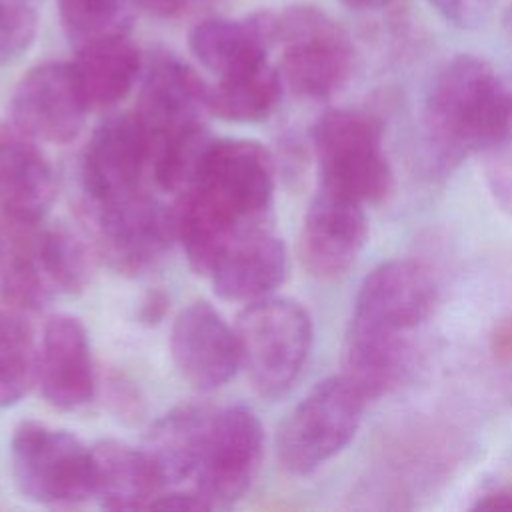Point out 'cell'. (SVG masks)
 <instances>
[{"mask_svg":"<svg viewBox=\"0 0 512 512\" xmlns=\"http://www.w3.org/2000/svg\"><path fill=\"white\" fill-rule=\"evenodd\" d=\"M212 418L214 412L206 406L186 404L154 422L142 450L164 486L196 474Z\"/></svg>","mask_w":512,"mask_h":512,"instance_id":"7402d4cb","label":"cell"},{"mask_svg":"<svg viewBox=\"0 0 512 512\" xmlns=\"http://www.w3.org/2000/svg\"><path fill=\"white\" fill-rule=\"evenodd\" d=\"M164 308H166V298L162 296V294H152L144 304H142V312H140V316H142V320H148V322H154V320H158L160 316H162V312H164Z\"/></svg>","mask_w":512,"mask_h":512,"instance_id":"d590c367","label":"cell"},{"mask_svg":"<svg viewBox=\"0 0 512 512\" xmlns=\"http://www.w3.org/2000/svg\"><path fill=\"white\" fill-rule=\"evenodd\" d=\"M288 256L282 238L264 224L236 234L216 256L210 272L214 292L230 302H254L286 280Z\"/></svg>","mask_w":512,"mask_h":512,"instance_id":"e0dca14e","label":"cell"},{"mask_svg":"<svg viewBox=\"0 0 512 512\" xmlns=\"http://www.w3.org/2000/svg\"><path fill=\"white\" fill-rule=\"evenodd\" d=\"M152 510H184V512H198V510H212L208 502L196 492H172L160 494L152 506Z\"/></svg>","mask_w":512,"mask_h":512,"instance_id":"d6a6232c","label":"cell"},{"mask_svg":"<svg viewBox=\"0 0 512 512\" xmlns=\"http://www.w3.org/2000/svg\"><path fill=\"white\" fill-rule=\"evenodd\" d=\"M448 22L458 28L474 30L482 26L494 6V0H428Z\"/></svg>","mask_w":512,"mask_h":512,"instance_id":"4dcf8cb0","label":"cell"},{"mask_svg":"<svg viewBox=\"0 0 512 512\" xmlns=\"http://www.w3.org/2000/svg\"><path fill=\"white\" fill-rule=\"evenodd\" d=\"M282 90L278 68L266 60L244 72L218 78L208 88V110L228 122H260L276 110Z\"/></svg>","mask_w":512,"mask_h":512,"instance_id":"cb8c5ba5","label":"cell"},{"mask_svg":"<svg viewBox=\"0 0 512 512\" xmlns=\"http://www.w3.org/2000/svg\"><path fill=\"white\" fill-rule=\"evenodd\" d=\"M36 32L38 14L30 0H0V66L26 54Z\"/></svg>","mask_w":512,"mask_h":512,"instance_id":"f1b7e54d","label":"cell"},{"mask_svg":"<svg viewBox=\"0 0 512 512\" xmlns=\"http://www.w3.org/2000/svg\"><path fill=\"white\" fill-rule=\"evenodd\" d=\"M92 498L104 510L150 508L164 488L158 472L144 454L120 440H102L92 448Z\"/></svg>","mask_w":512,"mask_h":512,"instance_id":"44dd1931","label":"cell"},{"mask_svg":"<svg viewBox=\"0 0 512 512\" xmlns=\"http://www.w3.org/2000/svg\"><path fill=\"white\" fill-rule=\"evenodd\" d=\"M234 328L252 388L266 400L282 398L298 380L312 348L306 308L290 298L266 296L250 302Z\"/></svg>","mask_w":512,"mask_h":512,"instance_id":"5b68a950","label":"cell"},{"mask_svg":"<svg viewBox=\"0 0 512 512\" xmlns=\"http://www.w3.org/2000/svg\"><path fill=\"white\" fill-rule=\"evenodd\" d=\"M436 302L438 284L428 266L412 258H392L362 280L350 320L410 334L432 316Z\"/></svg>","mask_w":512,"mask_h":512,"instance_id":"7c38bea8","label":"cell"},{"mask_svg":"<svg viewBox=\"0 0 512 512\" xmlns=\"http://www.w3.org/2000/svg\"><path fill=\"white\" fill-rule=\"evenodd\" d=\"M62 30L76 48L110 38L130 34L136 0H56Z\"/></svg>","mask_w":512,"mask_h":512,"instance_id":"484cf974","label":"cell"},{"mask_svg":"<svg viewBox=\"0 0 512 512\" xmlns=\"http://www.w3.org/2000/svg\"><path fill=\"white\" fill-rule=\"evenodd\" d=\"M320 186L362 204L384 200L394 174L382 144L380 122L360 110H326L312 126Z\"/></svg>","mask_w":512,"mask_h":512,"instance_id":"8992f818","label":"cell"},{"mask_svg":"<svg viewBox=\"0 0 512 512\" xmlns=\"http://www.w3.org/2000/svg\"><path fill=\"white\" fill-rule=\"evenodd\" d=\"M420 128L426 160L440 174L472 152L512 142V72H496L480 56H454L432 78Z\"/></svg>","mask_w":512,"mask_h":512,"instance_id":"7a4b0ae2","label":"cell"},{"mask_svg":"<svg viewBox=\"0 0 512 512\" xmlns=\"http://www.w3.org/2000/svg\"><path fill=\"white\" fill-rule=\"evenodd\" d=\"M36 246L44 272L56 294H76L88 282V256L82 242L66 228L36 232Z\"/></svg>","mask_w":512,"mask_h":512,"instance_id":"83f0119b","label":"cell"},{"mask_svg":"<svg viewBox=\"0 0 512 512\" xmlns=\"http://www.w3.org/2000/svg\"><path fill=\"white\" fill-rule=\"evenodd\" d=\"M366 238L364 204L320 186L302 220L300 260L314 278L336 280L354 266Z\"/></svg>","mask_w":512,"mask_h":512,"instance_id":"4fadbf2b","label":"cell"},{"mask_svg":"<svg viewBox=\"0 0 512 512\" xmlns=\"http://www.w3.org/2000/svg\"><path fill=\"white\" fill-rule=\"evenodd\" d=\"M18 492L44 506H74L92 496V450L74 434L42 422H20L10 440Z\"/></svg>","mask_w":512,"mask_h":512,"instance_id":"ba28073f","label":"cell"},{"mask_svg":"<svg viewBox=\"0 0 512 512\" xmlns=\"http://www.w3.org/2000/svg\"><path fill=\"white\" fill-rule=\"evenodd\" d=\"M148 148L134 114H108L90 134L80 160V180L92 204L140 190Z\"/></svg>","mask_w":512,"mask_h":512,"instance_id":"9a60e30c","label":"cell"},{"mask_svg":"<svg viewBox=\"0 0 512 512\" xmlns=\"http://www.w3.org/2000/svg\"><path fill=\"white\" fill-rule=\"evenodd\" d=\"M504 30H506L508 38L512 40V4L508 6V10H506V14H504Z\"/></svg>","mask_w":512,"mask_h":512,"instance_id":"74e56055","label":"cell"},{"mask_svg":"<svg viewBox=\"0 0 512 512\" xmlns=\"http://www.w3.org/2000/svg\"><path fill=\"white\" fill-rule=\"evenodd\" d=\"M352 10H378L390 4L392 0H342Z\"/></svg>","mask_w":512,"mask_h":512,"instance_id":"8d00e7d4","label":"cell"},{"mask_svg":"<svg viewBox=\"0 0 512 512\" xmlns=\"http://www.w3.org/2000/svg\"><path fill=\"white\" fill-rule=\"evenodd\" d=\"M74 52L72 68L90 108L118 104L140 78L142 54L130 34L102 38Z\"/></svg>","mask_w":512,"mask_h":512,"instance_id":"603a6c76","label":"cell"},{"mask_svg":"<svg viewBox=\"0 0 512 512\" xmlns=\"http://www.w3.org/2000/svg\"><path fill=\"white\" fill-rule=\"evenodd\" d=\"M36 384L44 400L60 410H76L92 400V352L78 318L56 314L46 322L36 356Z\"/></svg>","mask_w":512,"mask_h":512,"instance_id":"2e32d148","label":"cell"},{"mask_svg":"<svg viewBox=\"0 0 512 512\" xmlns=\"http://www.w3.org/2000/svg\"><path fill=\"white\" fill-rule=\"evenodd\" d=\"M136 2L140 8H144L156 18L176 20V18L194 14L196 10L204 8L212 0H136Z\"/></svg>","mask_w":512,"mask_h":512,"instance_id":"1f68e13d","label":"cell"},{"mask_svg":"<svg viewBox=\"0 0 512 512\" xmlns=\"http://www.w3.org/2000/svg\"><path fill=\"white\" fill-rule=\"evenodd\" d=\"M366 402L342 374L318 382L278 428L276 452L282 468L308 476L340 454L354 438Z\"/></svg>","mask_w":512,"mask_h":512,"instance_id":"52a82bcc","label":"cell"},{"mask_svg":"<svg viewBox=\"0 0 512 512\" xmlns=\"http://www.w3.org/2000/svg\"><path fill=\"white\" fill-rule=\"evenodd\" d=\"M490 346L500 362H512V318H504L496 324Z\"/></svg>","mask_w":512,"mask_h":512,"instance_id":"e575fe53","label":"cell"},{"mask_svg":"<svg viewBox=\"0 0 512 512\" xmlns=\"http://www.w3.org/2000/svg\"><path fill=\"white\" fill-rule=\"evenodd\" d=\"M264 456V428L246 406L214 412L196 468V492L214 508L236 504L258 476Z\"/></svg>","mask_w":512,"mask_h":512,"instance_id":"30bf717a","label":"cell"},{"mask_svg":"<svg viewBox=\"0 0 512 512\" xmlns=\"http://www.w3.org/2000/svg\"><path fill=\"white\" fill-rule=\"evenodd\" d=\"M0 294L20 310H40L56 296L38 254L36 232H10L0 240Z\"/></svg>","mask_w":512,"mask_h":512,"instance_id":"d4e9b609","label":"cell"},{"mask_svg":"<svg viewBox=\"0 0 512 512\" xmlns=\"http://www.w3.org/2000/svg\"><path fill=\"white\" fill-rule=\"evenodd\" d=\"M412 348L408 334L350 320L342 346V376L370 402L390 394L408 376Z\"/></svg>","mask_w":512,"mask_h":512,"instance_id":"d6986e66","label":"cell"},{"mask_svg":"<svg viewBox=\"0 0 512 512\" xmlns=\"http://www.w3.org/2000/svg\"><path fill=\"white\" fill-rule=\"evenodd\" d=\"M208 88L172 54H156L144 70L132 114L144 134L154 180L168 192L180 194L192 184L214 142L204 124Z\"/></svg>","mask_w":512,"mask_h":512,"instance_id":"3957f363","label":"cell"},{"mask_svg":"<svg viewBox=\"0 0 512 512\" xmlns=\"http://www.w3.org/2000/svg\"><path fill=\"white\" fill-rule=\"evenodd\" d=\"M92 208L96 248L118 274L142 276L150 272L176 240L174 210L142 190L92 204Z\"/></svg>","mask_w":512,"mask_h":512,"instance_id":"9c48e42d","label":"cell"},{"mask_svg":"<svg viewBox=\"0 0 512 512\" xmlns=\"http://www.w3.org/2000/svg\"><path fill=\"white\" fill-rule=\"evenodd\" d=\"M474 510H512V484L486 490L472 504Z\"/></svg>","mask_w":512,"mask_h":512,"instance_id":"836d02e7","label":"cell"},{"mask_svg":"<svg viewBox=\"0 0 512 512\" xmlns=\"http://www.w3.org/2000/svg\"><path fill=\"white\" fill-rule=\"evenodd\" d=\"M170 354L180 376L200 392L224 386L242 366L236 328L204 300L178 312L170 332Z\"/></svg>","mask_w":512,"mask_h":512,"instance_id":"5bb4252c","label":"cell"},{"mask_svg":"<svg viewBox=\"0 0 512 512\" xmlns=\"http://www.w3.org/2000/svg\"><path fill=\"white\" fill-rule=\"evenodd\" d=\"M34 336L14 312L0 310V408L14 406L36 382Z\"/></svg>","mask_w":512,"mask_h":512,"instance_id":"4316f807","label":"cell"},{"mask_svg":"<svg viewBox=\"0 0 512 512\" xmlns=\"http://www.w3.org/2000/svg\"><path fill=\"white\" fill-rule=\"evenodd\" d=\"M274 196V164L252 140H214L194 182L174 210L176 240L188 264L208 274L222 248L264 224Z\"/></svg>","mask_w":512,"mask_h":512,"instance_id":"6da1fadb","label":"cell"},{"mask_svg":"<svg viewBox=\"0 0 512 512\" xmlns=\"http://www.w3.org/2000/svg\"><path fill=\"white\" fill-rule=\"evenodd\" d=\"M272 46H282L278 72L284 86L304 100H328L354 70V44L324 10L294 4L266 10Z\"/></svg>","mask_w":512,"mask_h":512,"instance_id":"277c9868","label":"cell"},{"mask_svg":"<svg viewBox=\"0 0 512 512\" xmlns=\"http://www.w3.org/2000/svg\"><path fill=\"white\" fill-rule=\"evenodd\" d=\"M56 200V174L36 140L0 120V208L12 224L36 226Z\"/></svg>","mask_w":512,"mask_h":512,"instance_id":"ac0fdd59","label":"cell"},{"mask_svg":"<svg viewBox=\"0 0 512 512\" xmlns=\"http://www.w3.org/2000/svg\"><path fill=\"white\" fill-rule=\"evenodd\" d=\"M194 58L216 78H226L268 60L272 48L266 12H252L242 20L208 18L188 34Z\"/></svg>","mask_w":512,"mask_h":512,"instance_id":"ffe728a7","label":"cell"},{"mask_svg":"<svg viewBox=\"0 0 512 512\" xmlns=\"http://www.w3.org/2000/svg\"><path fill=\"white\" fill-rule=\"evenodd\" d=\"M88 110L72 62H44L16 84L10 122L36 142L66 144L84 128Z\"/></svg>","mask_w":512,"mask_h":512,"instance_id":"8fae6325","label":"cell"},{"mask_svg":"<svg viewBox=\"0 0 512 512\" xmlns=\"http://www.w3.org/2000/svg\"><path fill=\"white\" fill-rule=\"evenodd\" d=\"M484 154V180L502 212L512 216V142L496 144Z\"/></svg>","mask_w":512,"mask_h":512,"instance_id":"f546056e","label":"cell"}]
</instances>
